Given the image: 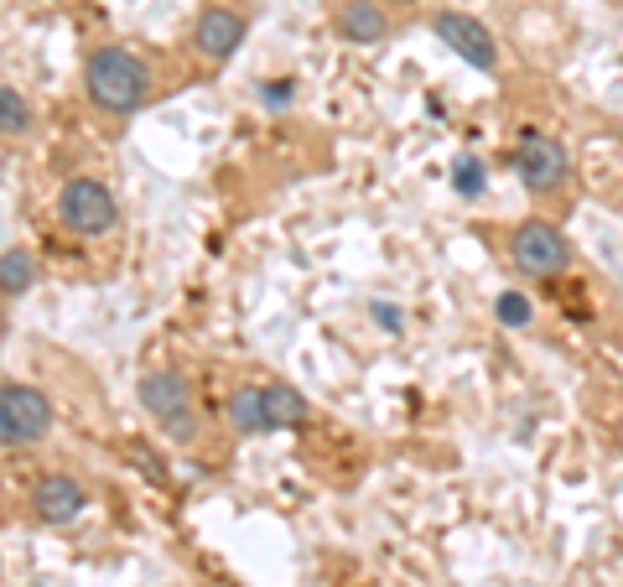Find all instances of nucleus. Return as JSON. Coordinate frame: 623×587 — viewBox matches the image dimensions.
<instances>
[{
  "mask_svg": "<svg viewBox=\"0 0 623 587\" xmlns=\"http://www.w3.org/2000/svg\"><path fill=\"white\" fill-rule=\"evenodd\" d=\"M84 88L104 115H135L146 104V94H152V73H146V63L135 52L100 48V52H89Z\"/></svg>",
  "mask_w": 623,
  "mask_h": 587,
  "instance_id": "nucleus-1",
  "label": "nucleus"
},
{
  "mask_svg": "<svg viewBox=\"0 0 623 587\" xmlns=\"http://www.w3.org/2000/svg\"><path fill=\"white\" fill-rule=\"evenodd\" d=\"M52 432V400L37 385L0 380V448H32Z\"/></svg>",
  "mask_w": 623,
  "mask_h": 587,
  "instance_id": "nucleus-2",
  "label": "nucleus"
},
{
  "mask_svg": "<svg viewBox=\"0 0 623 587\" xmlns=\"http://www.w3.org/2000/svg\"><path fill=\"white\" fill-rule=\"evenodd\" d=\"M135 396H141V406L156 416V427L167 437H177V442H193V437H198V406H193V390H187L183 375L156 369V375L141 380Z\"/></svg>",
  "mask_w": 623,
  "mask_h": 587,
  "instance_id": "nucleus-3",
  "label": "nucleus"
},
{
  "mask_svg": "<svg viewBox=\"0 0 623 587\" xmlns=\"http://www.w3.org/2000/svg\"><path fill=\"white\" fill-rule=\"evenodd\" d=\"M58 219H63V229L84 234V240L110 234V229H115V219H120L115 192L104 188V182H94V177H73V182L58 192Z\"/></svg>",
  "mask_w": 623,
  "mask_h": 587,
  "instance_id": "nucleus-4",
  "label": "nucleus"
},
{
  "mask_svg": "<svg viewBox=\"0 0 623 587\" xmlns=\"http://www.w3.org/2000/svg\"><path fill=\"white\" fill-rule=\"evenodd\" d=\"M515 172H520V182L530 192H557L561 182H567V172H572V156H567V146H561L557 136H546V130H525L520 146H515Z\"/></svg>",
  "mask_w": 623,
  "mask_h": 587,
  "instance_id": "nucleus-5",
  "label": "nucleus"
},
{
  "mask_svg": "<svg viewBox=\"0 0 623 587\" xmlns=\"http://www.w3.org/2000/svg\"><path fill=\"white\" fill-rule=\"evenodd\" d=\"M515 265L525 276H557L572 265V244L561 240V229L530 219V224L515 229Z\"/></svg>",
  "mask_w": 623,
  "mask_h": 587,
  "instance_id": "nucleus-6",
  "label": "nucleus"
},
{
  "mask_svg": "<svg viewBox=\"0 0 623 587\" xmlns=\"http://www.w3.org/2000/svg\"><path fill=\"white\" fill-rule=\"evenodd\" d=\"M432 32H437L442 42H447V48L463 57V63L494 73V63H499V48H494L489 27H484L478 17H463V11H437V17H432Z\"/></svg>",
  "mask_w": 623,
  "mask_h": 587,
  "instance_id": "nucleus-7",
  "label": "nucleus"
},
{
  "mask_svg": "<svg viewBox=\"0 0 623 587\" xmlns=\"http://www.w3.org/2000/svg\"><path fill=\"white\" fill-rule=\"evenodd\" d=\"M245 32H250V21L239 17V11H229V6H208L198 17V27H193V48L208 57V63H229L239 52V42H245Z\"/></svg>",
  "mask_w": 623,
  "mask_h": 587,
  "instance_id": "nucleus-8",
  "label": "nucleus"
},
{
  "mask_svg": "<svg viewBox=\"0 0 623 587\" xmlns=\"http://www.w3.org/2000/svg\"><path fill=\"white\" fill-rule=\"evenodd\" d=\"M84 504H89V489L79 479H68V473H48L32 489V510L42 525H68L73 515H84Z\"/></svg>",
  "mask_w": 623,
  "mask_h": 587,
  "instance_id": "nucleus-9",
  "label": "nucleus"
},
{
  "mask_svg": "<svg viewBox=\"0 0 623 587\" xmlns=\"http://www.w3.org/2000/svg\"><path fill=\"white\" fill-rule=\"evenodd\" d=\"M338 32L349 36V42H359V48H374V42L390 36V17L374 0H343L338 6Z\"/></svg>",
  "mask_w": 623,
  "mask_h": 587,
  "instance_id": "nucleus-10",
  "label": "nucleus"
},
{
  "mask_svg": "<svg viewBox=\"0 0 623 587\" xmlns=\"http://www.w3.org/2000/svg\"><path fill=\"white\" fill-rule=\"evenodd\" d=\"M260 406H266V432H287V427H302L312 406L297 385L276 380V385H260Z\"/></svg>",
  "mask_w": 623,
  "mask_h": 587,
  "instance_id": "nucleus-11",
  "label": "nucleus"
},
{
  "mask_svg": "<svg viewBox=\"0 0 623 587\" xmlns=\"http://www.w3.org/2000/svg\"><path fill=\"white\" fill-rule=\"evenodd\" d=\"M229 427H235L239 437L266 432V406H260V385H239L235 396H229Z\"/></svg>",
  "mask_w": 623,
  "mask_h": 587,
  "instance_id": "nucleus-12",
  "label": "nucleus"
},
{
  "mask_svg": "<svg viewBox=\"0 0 623 587\" xmlns=\"http://www.w3.org/2000/svg\"><path fill=\"white\" fill-rule=\"evenodd\" d=\"M32 281H37V260L27 250H6L0 255V296L32 292Z\"/></svg>",
  "mask_w": 623,
  "mask_h": 587,
  "instance_id": "nucleus-13",
  "label": "nucleus"
},
{
  "mask_svg": "<svg viewBox=\"0 0 623 587\" xmlns=\"http://www.w3.org/2000/svg\"><path fill=\"white\" fill-rule=\"evenodd\" d=\"M27 125H32V104L17 88H0V136H21Z\"/></svg>",
  "mask_w": 623,
  "mask_h": 587,
  "instance_id": "nucleus-14",
  "label": "nucleus"
},
{
  "mask_svg": "<svg viewBox=\"0 0 623 587\" xmlns=\"http://www.w3.org/2000/svg\"><path fill=\"white\" fill-rule=\"evenodd\" d=\"M484 182H489V172H484V161H478V156H457V167H453V188L463 192V198H478V192H484Z\"/></svg>",
  "mask_w": 623,
  "mask_h": 587,
  "instance_id": "nucleus-15",
  "label": "nucleus"
},
{
  "mask_svg": "<svg viewBox=\"0 0 623 587\" xmlns=\"http://www.w3.org/2000/svg\"><path fill=\"white\" fill-rule=\"evenodd\" d=\"M494 312H499L505 328H525V323H530V302H525L520 292H505L499 302H494Z\"/></svg>",
  "mask_w": 623,
  "mask_h": 587,
  "instance_id": "nucleus-16",
  "label": "nucleus"
},
{
  "mask_svg": "<svg viewBox=\"0 0 623 587\" xmlns=\"http://www.w3.org/2000/svg\"><path fill=\"white\" fill-rule=\"evenodd\" d=\"M131 452H135V468H141V473H152V484H167V468L156 463L152 448H131Z\"/></svg>",
  "mask_w": 623,
  "mask_h": 587,
  "instance_id": "nucleus-17",
  "label": "nucleus"
},
{
  "mask_svg": "<svg viewBox=\"0 0 623 587\" xmlns=\"http://www.w3.org/2000/svg\"><path fill=\"white\" fill-rule=\"evenodd\" d=\"M374 317H380L385 328H401V312H395V307H385V302H374Z\"/></svg>",
  "mask_w": 623,
  "mask_h": 587,
  "instance_id": "nucleus-18",
  "label": "nucleus"
},
{
  "mask_svg": "<svg viewBox=\"0 0 623 587\" xmlns=\"http://www.w3.org/2000/svg\"><path fill=\"white\" fill-rule=\"evenodd\" d=\"M266 104H276V109H281V104H291V84H281V88H266Z\"/></svg>",
  "mask_w": 623,
  "mask_h": 587,
  "instance_id": "nucleus-19",
  "label": "nucleus"
}]
</instances>
